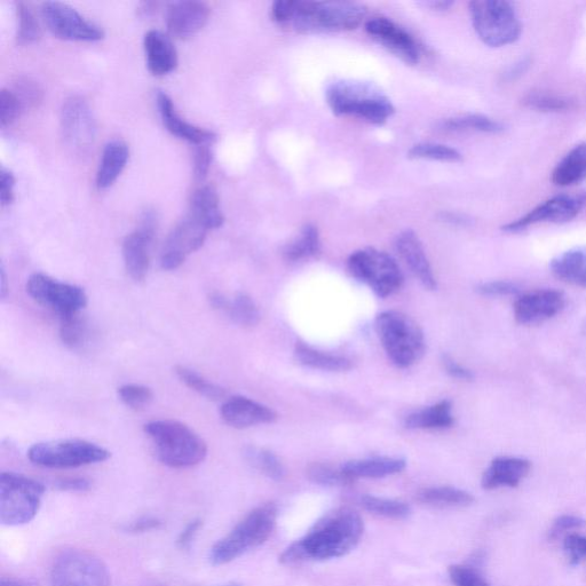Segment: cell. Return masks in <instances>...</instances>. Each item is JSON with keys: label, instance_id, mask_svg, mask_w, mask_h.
I'll return each instance as SVG.
<instances>
[{"label": "cell", "instance_id": "obj_44", "mask_svg": "<svg viewBox=\"0 0 586 586\" xmlns=\"http://www.w3.org/2000/svg\"><path fill=\"white\" fill-rule=\"evenodd\" d=\"M60 337L62 343L70 348L82 347L87 338V326L79 315L61 319Z\"/></svg>", "mask_w": 586, "mask_h": 586}, {"label": "cell", "instance_id": "obj_56", "mask_svg": "<svg viewBox=\"0 0 586 586\" xmlns=\"http://www.w3.org/2000/svg\"><path fill=\"white\" fill-rule=\"evenodd\" d=\"M57 487L63 492H87L91 488V482L84 478H70L58 482Z\"/></svg>", "mask_w": 586, "mask_h": 586}, {"label": "cell", "instance_id": "obj_22", "mask_svg": "<svg viewBox=\"0 0 586 586\" xmlns=\"http://www.w3.org/2000/svg\"><path fill=\"white\" fill-rule=\"evenodd\" d=\"M157 107L165 128L173 136L196 146L209 145L216 140V134L212 131L197 128V126L182 120L168 94L164 92L157 93Z\"/></svg>", "mask_w": 586, "mask_h": 586}, {"label": "cell", "instance_id": "obj_31", "mask_svg": "<svg viewBox=\"0 0 586 586\" xmlns=\"http://www.w3.org/2000/svg\"><path fill=\"white\" fill-rule=\"evenodd\" d=\"M454 424L451 403L441 401L430 408L411 414L406 421L408 429L442 430Z\"/></svg>", "mask_w": 586, "mask_h": 586}, {"label": "cell", "instance_id": "obj_47", "mask_svg": "<svg viewBox=\"0 0 586 586\" xmlns=\"http://www.w3.org/2000/svg\"><path fill=\"white\" fill-rule=\"evenodd\" d=\"M451 582L456 586H490V584L474 569L465 566H451L449 568Z\"/></svg>", "mask_w": 586, "mask_h": 586}, {"label": "cell", "instance_id": "obj_23", "mask_svg": "<svg viewBox=\"0 0 586 586\" xmlns=\"http://www.w3.org/2000/svg\"><path fill=\"white\" fill-rule=\"evenodd\" d=\"M397 250L405 263L411 269L418 280L422 282L427 290H435L438 288L437 279L432 271L429 259H427L423 244L418 236L411 229L402 232L397 237Z\"/></svg>", "mask_w": 586, "mask_h": 586}, {"label": "cell", "instance_id": "obj_55", "mask_svg": "<svg viewBox=\"0 0 586 586\" xmlns=\"http://www.w3.org/2000/svg\"><path fill=\"white\" fill-rule=\"evenodd\" d=\"M443 366H445L448 374L451 377L459 380H465V382H472L474 379V375L471 370L461 366V364L451 359L448 355L443 356Z\"/></svg>", "mask_w": 586, "mask_h": 586}, {"label": "cell", "instance_id": "obj_48", "mask_svg": "<svg viewBox=\"0 0 586 586\" xmlns=\"http://www.w3.org/2000/svg\"><path fill=\"white\" fill-rule=\"evenodd\" d=\"M477 291L482 296L487 297H506L516 296L519 293L517 284L506 281L487 282L478 285Z\"/></svg>", "mask_w": 586, "mask_h": 586}, {"label": "cell", "instance_id": "obj_13", "mask_svg": "<svg viewBox=\"0 0 586 586\" xmlns=\"http://www.w3.org/2000/svg\"><path fill=\"white\" fill-rule=\"evenodd\" d=\"M586 208V192L561 194L537 205L527 215L505 225L503 231L516 234L537 224H566L575 219Z\"/></svg>", "mask_w": 586, "mask_h": 586}, {"label": "cell", "instance_id": "obj_58", "mask_svg": "<svg viewBox=\"0 0 586 586\" xmlns=\"http://www.w3.org/2000/svg\"><path fill=\"white\" fill-rule=\"evenodd\" d=\"M7 292H9V289H7L5 269L2 267V269H0V297L5 299Z\"/></svg>", "mask_w": 586, "mask_h": 586}, {"label": "cell", "instance_id": "obj_29", "mask_svg": "<svg viewBox=\"0 0 586 586\" xmlns=\"http://www.w3.org/2000/svg\"><path fill=\"white\" fill-rule=\"evenodd\" d=\"M189 215L201 220L210 231L223 226L225 218L220 210L217 190L212 186H204L195 190L192 200H190Z\"/></svg>", "mask_w": 586, "mask_h": 586}, {"label": "cell", "instance_id": "obj_6", "mask_svg": "<svg viewBox=\"0 0 586 586\" xmlns=\"http://www.w3.org/2000/svg\"><path fill=\"white\" fill-rule=\"evenodd\" d=\"M376 330L388 358L399 368L413 366L425 353L423 331L408 315L397 311L380 313Z\"/></svg>", "mask_w": 586, "mask_h": 586}, {"label": "cell", "instance_id": "obj_33", "mask_svg": "<svg viewBox=\"0 0 586 586\" xmlns=\"http://www.w3.org/2000/svg\"><path fill=\"white\" fill-rule=\"evenodd\" d=\"M320 251V235L318 228L308 224L302 228V231L287 244L283 250V256L290 263L304 260L315 255Z\"/></svg>", "mask_w": 586, "mask_h": 586}, {"label": "cell", "instance_id": "obj_2", "mask_svg": "<svg viewBox=\"0 0 586 586\" xmlns=\"http://www.w3.org/2000/svg\"><path fill=\"white\" fill-rule=\"evenodd\" d=\"M363 520L353 510L339 509L316 524L310 533L291 544L282 553L280 561L284 565L314 559L327 560L345 556L361 540Z\"/></svg>", "mask_w": 586, "mask_h": 586}, {"label": "cell", "instance_id": "obj_20", "mask_svg": "<svg viewBox=\"0 0 586 586\" xmlns=\"http://www.w3.org/2000/svg\"><path fill=\"white\" fill-rule=\"evenodd\" d=\"M210 9L201 2H177L166 10V26L169 33L178 38H187L199 33L207 25Z\"/></svg>", "mask_w": 586, "mask_h": 586}, {"label": "cell", "instance_id": "obj_57", "mask_svg": "<svg viewBox=\"0 0 586 586\" xmlns=\"http://www.w3.org/2000/svg\"><path fill=\"white\" fill-rule=\"evenodd\" d=\"M441 219L443 221H446V223H451V224H465L466 223V220L464 217H462L461 215H456V213H451V212L441 213Z\"/></svg>", "mask_w": 586, "mask_h": 586}, {"label": "cell", "instance_id": "obj_36", "mask_svg": "<svg viewBox=\"0 0 586 586\" xmlns=\"http://www.w3.org/2000/svg\"><path fill=\"white\" fill-rule=\"evenodd\" d=\"M176 374L190 390L211 401H221L227 397V391L215 383L210 382L196 371L184 366L176 367Z\"/></svg>", "mask_w": 586, "mask_h": 586}, {"label": "cell", "instance_id": "obj_40", "mask_svg": "<svg viewBox=\"0 0 586 586\" xmlns=\"http://www.w3.org/2000/svg\"><path fill=\"white\" fill-rule=\"evenodd\" d=\"M245 457L248 462L255 466L260 472L267 475L275 481H280L284 477V467L272 451L263 448L249 447L245 450Z\"/></svg>", "mask_w": 586, "mask_h": 586}, {"label": "cell", "instance_id": "obj_27", "mask_svg": "<svg viewBox=\"0 0 586 586\" xmlns=\"http://www.w3.org/2000/svg\"><path fill=\"white\" fill-rule=\"evenodd\" d=\"M342 469L353 480L376 479L402 472L406 469V462L400 458L390 457L356 459V461L347 462Z\"/></svg>", "mask_w": 586, "mask_h": 586}, {"label": "cell", "instance_id": "obj_39", "mask_svg": "<svg viewBox=\"0 0 586 586\" xmlns=\"http://www.w3.org/2000/svg\"><path fill=\"white\" fill-rule=\"evenodd\" d=\"M409 158L455 163L462 161V154L457 149L437 142H421L410 148Z\"/></svg>", "mask_w": 586, "mask_h": 586}, {"label": "cell", "instance_id": "obj_61", "mask_svg": "<svg viewBox=\"0 0 586 586\" xmlns=\"http://www.w3.org/2000/svg\"><path fill=\"white\" fill-rule=\"evenodd\" d=\"M221 586H242V585L239 583H228V584L221 585Z\"/></svg>", "mask_w": 586, "mask_h": 586}, {"label": "cell", "instance_id": "obj_34", "mask_svg": "<svg viewBox=\"0 0 586 586\" xmlns=\"http://www.w3.org/2000/svg\"><path fill=\"white\" fill-rule=\"evenodd\" d=\"M417 498L421 503L439 508H461L474 502V497L470 493L454 487L427 488L422 490Z\"/></svg>", "mask_w": 586, "mask_h": 586}, {"label": "cell", "instance_id": "obj_1", "mask_svg": "<svg viewBox=\"0 0 586 586\" xmlns=\"http://www.w3.org/2000/svg\"><path fill=\"white\" fill-rule=\"evenodd\" d=\"M367 9L351 2H310V0H277L271 17L277 25L298 34H328L358 28Z\"/></svg>", "mask_w": 586, "mask_h": 586}, {"label": "cell", "instance_id": "obj_54", "mask_svg": "<svg viewBox=\"0 0 586 586\" xmlns=\"http://www.w3.org/2000/svg\"><path fill=\"white\" fill-rule=\"evenodd\" d=\"M202 526L203 521L200 519H195L189 522V524L184 530H182L178 537L177 544L181 550L188 549L189 546L192 545Z\"/></svg>", "mask_w": 586, "mask_h": 586}, {"label": "cell", "instance_id": "obj_37", "mask_svg": "<svg viewBox=\"0 0 586 586\" xmlns=\"http://www.w3.org/2000/svg\"><path fill=\"white\" fill-rule=\"evenodd\" d=\"M225 312L229 318L242 327H255L260 320L257 305L245 293H237L233 300H229Z\"/></svg>", "mask_w": 586, "mask_h": 586}, {"label": "cell", "instance_id": "obj_35", "mask_svg": "<svg viewBox=\"0 0 586 586\" xmlns=\"http://www.w3.org/2000/svg\"><path fill=\"white\" fill-rule=\"evenodd\" d=\"M438 126L440 130L449 132L474 131L497 134L505 130L502 123L488 116L478 114L448 118Z\"/></svg>", "mask_w": 586, "mask_h": 586}, {"label": "cell", "instance_id": "obj_7", "mask_svg": "<svg viewBox=\"0 0 586 586\" xmlns=\"http://www.w3.org/2000/svg\"><path fill=\"white\" fill-rule=\"evenodd\" d=\"M45 487L25 475L0 474V521L6 526H22L33 521L41 509Z\"/></svg>", "mask_w": 586, "mask_h": 586}, {"label": "cell", "instance_id": "obj_19", "mask_svg": "<svg viewBox=\"0 0 586 586\" xmlns=\"http://www.w3.org/2000/svg\"><path fill=\"white\" fill-rule=\"evenodd\" d=\"M565 307V296L557 290H538L520 296L514 303V318L519 324H533L548 321Z\"/></svg>", "mask_w": 586, "mask_h": 586}, {"label": "cell", "instance_id": "obj_51", "mask_svg": "<svg viewBox=\"0 0 586 586\" xmlns=\"http://www.w3.org/2000/svg\"><path fill=\"white\" fill-rule=\"evenodd\" d=\"M585 524L586 522L582 518L566 514V516H561L553 522L552 528L550 530V537L552 540H554V538L570 532V530L584 527Z\"/></svg>", "mask_w": 586, "mask_h": 586}, {"label": "cell", "instance_id": "obj_62", "mask_svg": "<svg viewBox=\"0 0 586 586\" xmlns=\"http://www.w3.org/2000/svg\"><path fill=\"white\" fill-rule=\"evenodd\" d=\"M583 334L586 335V319H585V322L583 324Z\"/></svg>", "mask_w": 586, "mask_h": 586}, {"label": "cell", "instance_id": "obj_26", "mask_svg": "<svg viewBox=\"0 0 586 586\" xmlns=\"http://www.w3.org/2000/svg\"><path fill=\"white\" fill-rule=\"evenodd\" d=\"M550 269L557 279L586 289V247L561 253L551 261Z\"/></svg>", "mask_w": 586, "mask_h": 586}, {"label": "cell", "instance_id": "obj_52", "mask_svg": "<svg viewBox=\"0 0 586 586\" xmlns=\"http://www.w3.org/2000/svg\"><path fill=\"white\" fill-rule=\"evenodd\" d=\"M15 178L13 173L5 168L0 170V201L9 205L14 201Z\"/></svg>", "mask_w": 586, "mask_h": 586}, {"label": "cell", "instance_id": "obj_30", "mask_svg": "<svg viewBox=\"0 0 586 586\" xmlns=\"http://www.w3.org/2000/svg\"><path fill=\"white\" fill-rule=\"evenodd\" d=\"M586 180V142L575 146L552 173L553 184L572 187Z\"/></svg>", "mask_w": 586, "mask_h": 586}, {"label": "cell", "instance_id": "obj_38", "mask_svg": "<svg viewBox=\"0 0 586 586\" xmlns=\"http://www.w3.org/2000/svg\"><path fill=\"white\" fill-rule=\"evenodd\" d=\"M524 105L528 108L545 113H562L575 107V101L554 93L532 92L524 98Z\"/></svg>", "mask_w": 586, "mask_h": 586}, {"label": "cell", "instance_id": "obj_49", "mask_svg": "<svg viewBox=\"0 0 586 586\" xmlns=\"http://www.w3.org/2000/svg\"><path fill=\"white\" fill-rule=\"evenodd\" d=\"M564 549L573 565L580 564L582 560L586 559V537L578 534L567 535Z\"/></svg>", "mask_w": 586, "mask_h": 586}, {"label": "cell", "instance_id": "obj_32", "mask_svg": "<svg viewBox=\"0 0 586 586\" xmlns=\"http://www.w3.org/2000/svg\"><path fill=\"white\" fill-rule=\"evenodd\" d=\"M295 358L305 367L324 371L343 372L352 369V362L343 356L327 354L299 343L296 346Z\"/></svg>", "mask_w": 586, "mask_h": 586}, {"label": "cell", "instance_id": "obj_28", "mask_svg": "<svg viewBox=\"0 0 586 586\" xmlns=\"http://www.w3.org/2000/svg\"><path fill=\"white\" fill-rule=\"evenodd\" d=\"M129 157L130 150L125 142L120 140L109 142L102 154L97 173L98 188L106 189L113 186L128 164Z\"/></svg>", "mask_w": 586, "mask_h": 586}, {"label": "cell", "instance_id": "obj_24", "mask_svg": "<svg viewBox=\"0 0 586 586\" xmlns=\"http://www.w3.org/2000/svg\"><path fill=\"white\" fill-rule=\"evenodd\" d=\"M532 470V463L520 457H497L482 477V487L493 490L502 487L516 488Z\"/></svg>", "mask_w": 586, "mask_h": 586}, {"label": "cell", "instance_id": "obj_59", "mask_svg": "<svg viewBox=\"0 0 586 586\" xmlns=\"http://www.w3.org/2000/svg\"><path fill=\"white\" fill-rule=\"evenodd\" d=\"M0 586H31L29 583L20 580H14V578H2Z\"/></svg>", "mask_w": 586, "mask_h": 586}, {"label": "cell", "instance_id": "obj_11", "mask_svg": "<svg viewBox=\"0 0 586 586\" xmlns=\"http://www.w3.org/2000/svg\"><path fill=\"white\" fill-rule=\"evenodd\" d=\"M50 586H110L105 562L91 552L70 549L54 560Z\"/></svg>", "mask_w": 586, "mask_h": 586}, {"label": "cell", "instance_id": "obj_43", "mask_svg": "<svg viewBox=\"0 0 586 586\" xmlns=\"http://www.w3.org/2000/svg\"><path fill=\"white\" fill-rule=\"evenodd\" d=\"M308 479L322 486H347L354 481L342 470H335L324 464L315 463L308 466Z\"/></svg>", "mask_w": 586, "mask_h": 586}, {"label": "cell", "instance_id": "obj_8", "mask_svg": "<svg viewBox=\"0 0 586 586\" xmlns=\"http://www.w3.org/2000/svg\"><path fill=\"white\" fill-rule=\"evenodd\" d=\"M475 33L490 47L516 43L522 26L514 5L503 0H478L470 3Z\"/></svg>", "mask_w": 586, "mask_h": 586}, {"label": "cell", "instance_id": "obj_4", "mask_svg": "<svg viewBox=\"0 0 586 586\" xmlns=\"http://www.w3.org/2000/svg\"><path fill=\"white\" fill-rule=\"evenodd\" d=\"M158 461L172 469H186L202 463L208 455L207 443L190 427L177 421H154L145 425Z\"/></svg>", "mask_w": 586, "mask_h": 586}, {"label": "cell", "instance_id": "obj_18", "mask_svg": "<svg viewBox=\"0 0 586 586\" xmlns=\"http://www.w3.org/2000/svg\"><path fill=\"white\" fill-rule=\"evenodd\" d=\"M368 35L408 65H417L421 50L413 36L392 20L379 17L366 23Z\"/></svg>", "mask_w": 586, "mask_h": 586}, {"label": "cell", "instance_id": "obj_3", "mask_svg": "<svg viewBox=\"0 0 586 586\" xmlns=\"http://www.w3.org/2000/svg\"><path fill=\"white\" fill-rule=\"evenodd\" d=\"M326 99L335 115L361 118L371 124L382 125L395 113L391 99L371 83L337 81L328 87Z\"/></svg>", "mask_w": 586, "mask_h": 586}, {"label": "cell", "instance_id": "obj_17", "mask_svg": "<svg viewBox=\"0 0 586 586\" xmlns=\"http://www.w3.org/2000/svg\"><path fill=\"white\" fill-rule=\"evenodd\" d=\"M155 231L156 217L153 212H146L137 231L126 236L123 242L126 271L134 281L141 282L146 279Z\"/></svg>", "mask_w": 586, "mask_h": 586}, {"label": "cell", "instance_id": "obj_25", "mask_svg": "<svg viewBox=\"0 0 586 586\" xmlns=\"http://www.w3.org/2000/svg\"><path fill=\"white\" fill-rule=\"evenodd\" d=\"M144 46L147 66L153 75L172 73L178 66V53L171 39L158 30H150L145 36Z\"/></svg>", "mask_w": 586, "mask_h": 586}, {"label": "cell", "instance_id": "obj_42", "mask_svg": "<svg viewBox=\"0 0 586 586\" xmlns=\"http://www.w3.org/2000/svg\"><path fill=\"white\" fill-rule=\"evenodd\" d=\"M18 41L22 45L33 44L42 36L41 26H39L33 10L26 3H18Z\"/></svg>", "mask_w": 586, "mask_h": 586}, {"label": "cell", "instance_id": "obj_15", "mask_svg": "<svg viewBox=\"0 0 586 586\" xmlns=\"http://www.w3.org/2000/svg\"><path fill=\"white\" fill-rule=\"evenodd\" d=\"M210 229L201 220L188 215L174 227L164 243L161 266L165 271H174L185 263L186 258L201 249Z\"/></svg>", "mask_w": 586, "mask_h": 586}, {"label": "cell", "instance_id": "obj_53", "mask_svg": "<svg viewBox=\"0 0 586 586\" xmlns=\"http://www.w3.org/2000/svg\"><path fill=\"white\" fill-rule=\"evenodd\" d=\"M162 526L163 522L160 519L145 517L130 522L129 525L124 527V530L126 533L140 534L152 532V530L160 529Z\"/></svg>", "mask_w": 586, "mask_h": 586}, {"label": "cell", "instance_id": "obj_41", "mask_svg": "<svg viewBox=\"0 0 586 586\" xmlns=\"http://www.w3.org/2000/svg\"><path fill=\"white\" fill-rule=\"evenodd\" d=\"M361 505L371 513L391 519L407 518L410 514V508L406 503L371 495L361 497Z\"/></svg>", "mask_w": 586, "mask_h": 586}, {"label": "cell", "instance_id": "obj_60", "mask_svg": "<svg viewBox=\"0 0 586 586\" xmlns=\"http://www.w3.org/2000/svg\"><path fill=\"white\" fill-rule=\"evenodd\" d=\"M453 4H454L453 2H435V3L433 2V3H431V5L434 7V9H438L440 11L448 10L449 7Z\"/></svg>", "mask_w": 586, "mask_h": 586}, {"label": "cell", "instance_id": "obj_16", "mask_svg": "<svg viewBox=\"0 0 586 586\" xmlns=\"http://www.w3.org/2000/svg\"><path fill=\"white\" fill-rule=\"evenodd\" d=\"M63 139L76 153H85L91 148L97 133L92 110L81 97L66 100L61 110Z\"/></svg>", "mask_w": 586, "mask_h": 586}, {"label": "cell", "instance_id": "obj_10", "mask_svg": "<svg viewBox=\"0 0 586 586\" xmlns=\"http://www.w3.org/2000/svg\"><path fill=\"white\" fill-rule=\"evenodd\" d=\"M347 266L352 276L368 284L379 298L392 296L402 287L401 269L386 252L374 248L355 251L348 258Z\"/></svg>", "mask_w": 586, "mask_h": 586}, {"label": "cell", "instance_id": "obj_9", "mask_svg": "<svg viewBox=\"0 0 586 586\" xmlns=\"http://www.w3.org/2000/svg\"><path fill=\"white\" fill-rule=\"evenodd\" d=\"M110 456L107 449L77 439L36 443L28 451L31 463L47 469H73L105 462Z\"/></svg>", "mask_w": 586, "mask_h": 586}, {"label": "cell", "instance_id": "obj_21", "mask_svg": "<svg viewBox=\"0 0 586 586\" xmlns=\"http://www.w3.org/2000/svg\"><path fill=\"white\" fill-rule=\"evenodd\" d=\"M220 415L234 429L273 423L277 417L271 408L244 397L228 398L220 408Z\"/></svg>", "mask_w": 586, "mask_h": 586}, {"label": "cell", "instance_id": "obj_46", "mask_svg": "<svg viewBox=\"0 0 586 586\" xmlns=\"http://www.w3.org/2000/svg\"><path fill=\"white\" fill-rule=\"evenodd\" d=\"M22 110V101L10 90L0 91V125L3 128L18 120Z\"/></svg>", "mask_w": 586, "mask_h": 586}, {"label": "cell", "instance_id": "obj_5", "mask_svg": "<svg viewBox=\"0 0 586 586\" xmlns=\"http://www.w3.org/2000/svg\"><path fill=\"white\" fill-rule=\"evenodd\" d=\"M276 518L277 509L274 504H265L250 512L231 533L212 546L209 556L211 564L227 565L264 544L273 533Z\"/></svg>", "mask_w": 586, "mask_h": 586}, {"label": "cell", "instance_id": "obj_14", "mask_svg": "<svg viewBox=\"0 0 586 586\" xmlns=\"http://www.w3.org/2000/svg\"><path fill=\"white\" fill-rule=\"evenodd\" d=\"M42 15L51 33L66 41L98 42L105 37L104 30L86 20L73 7L47 2L42 6Z\"/></svg>", "mask_w": 586, "mask_h": 586}, {"label": "cell", "instance_id": "obj_12", "mask_svg": "<svg viewBox=\"0 0 586 586\" xmlns=\"http://www.w3.org/2000/svg\"><path fill=\"white\" fill-rule=\"evenodd\" d=\"M26 288L35 302L50 308L61 319L78 314L87 305V295L83 288L54 280L43 273L31 275Z\"/></svg>", "mask_w": 586, "mask_h": 586}, {"label": "cell", "instance_id": "obj_45", "mask_svg": "<svg viewBox=\"0 0 586 586\" xmlns=\"http://www.w3.org/2000/svg\"><path fill=\"white\" fill-rule=\"evenodd\" d=\"M118 397L126 407L134 410L144 409L154 399L149 387L137 384L123 385L118 388Z\"/></svg>", "mask_w": 586, "mask_h": 586}, {"label": "cell", "instance_id": "obj_50", "mask_svg": "<svg viewBox=\"0 0 586 586\" xmlns=\"http://www.w3.org/2000/svg\"><path fill=\"white\" fill-rule=\"evenodd\" d=\"M212 162V153L209 145L197 146L194 155V173L197 180L207 177Z\"/></svg>", "mask_w": 586, "mask_h": 586}]
</instances>
